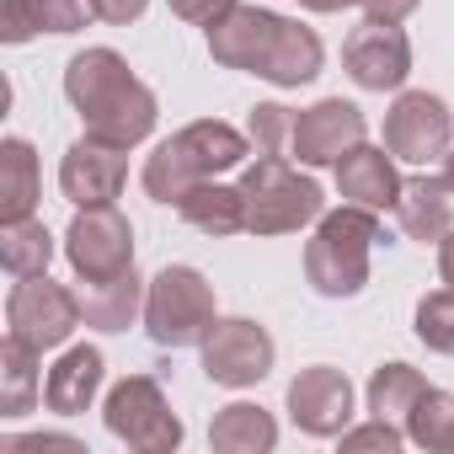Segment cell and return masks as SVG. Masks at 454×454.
<instances>
[{"label": "cell", "instance_id": "34", "mask_svg": "<svg viewBox=\"0 0 454 454\" xmlns=\"http://www.w3.org/2000/svg\"><path fill=\"white\" fill-rule=\"evenodd\" d=\"M358 6L369 12V22H406L422 0H358Z\"/></svg>", "mask_w": 454, "mask_h": 454}, {"label": "cell", "instance_id": "36", "mask_svg": "<svg viewBox=\"0 0 454 454\" xmlns=\"http://www.w3.org/2000/svg\"><path fill=\"white\" fill-rule=\"evenodd\" d=\"M300 6H305V12H321V17H326V12H348V6H358V0H300Z\"/></svg>", "mask_w": 454, "mask_h": 454}, {"label": "cell", "instance_id": "5", "mask_svg": "<svg viewBox=\"0 0 454 454\" xmlns=\"http://www.w3.org/2000/svg\"><path fill=\"white\" fill-rule=\"evenodd\" d=\"M214 289L198 268H160L145 294V326L160 348H192L214 326Z\"/></svg>", "mask_w": 454, "mask_h": 454}, {"label": "cell", "instance_id": "1", "mask_svg": "<svg viewBox=\"0 0 454 454\" xmlns=\"http://www.w3.org/2000/svg\"><path fill=\"white\" fill-rule=\"evenodd\" d=\"M65 97L86 118V134L102 145H118V150H134L139 139H150V129L160 118L155 91L145 81H134V70L118 49H81L65 65Z\"/></svg>", "mask_w": 454, "mask_h": 454}, {"label": "cell", "instance_id": "31", "mask_svg": "<svg viewBox=\"0 0 454 454\" xmlns=\"http://www.w3.org/2000/svg\"><path fill=\"white\" fill-rule=\"evenodd\" d=\"M342 449H385V454H395V449H401V427L385 422V417H374V422H364V427H348V433H342Z\"/></svg>", "mask_w": 454, "mask_h": 454}, {"label": "cell", "instance_id": "15", "mask_svg": "<svg viewBox=\"0 0 454 454\" xmlns=\"http://www.w3.org/2000/svg\"><path fill=\"white\" fill-rule=\"evenodd\" d=\"M278 27H284V17L278 12H262V6H236L224 22H214L208 27V54H214V65H224V70H262V59L273 54V38H278Z\"/></svg>", "mask_w": 454, "mask_h": 454}, {"label": "cell", "instance_id": "9", "mask_svg": "<svg viewBox=\"0 0 454 454\" xmlns=\"http://www.w3.org/2000/svg\"><path fill=\"white\" fill-rule=\"evenodd\" d=\"M203 374L224 390H247L257 380L273 374V337L268 326L231 316V321H214L203 337Z\"/></svg>", "mask_w": 454, "mask_h": 454}, {"label": "cell", "instance_id": "6", "mask_svg": "<svg viewBox=\"0 0 454 454\" xmlns=\"http://www.w3.org/2000/svg\"><path fill=\"white\" fill-rule=\"evenodd\" d=\"M102 417H107V433L123 438V443L139 449V454H171V449L182 443V422H176V411L166 406V395H160V385H155L150 374L118 380V385L107 390Z\"/></svg>", "mask_w": 454, "mask_h": 454}, {"label": "cell", "instance_id": "32", "mask_svg": "<svg viewBox=\"0 0 454 454\" xmlns=\"http://www.w3.org/2000/svg\"><path fill=\"white\" fill-rule=\"evenodd\" d=\"M166 6H171V17H182L192 27H214L236 12V0H166Z\"/></svg>", "mask_w": 454, "mask_h": 454}, {"label": "cell", "instance_id": "27", "mask_svg": "<svg viewBox=\"0 0 454 454\" xmlns=\"http://www.w3.org/2000/svg\"><path fill=\"white\" fill-rule=\"evenodd\" d=\"M422 390H427V380L411 364H380L369 374V411L385 417V422H395V417H406L422 401Z\"/></svg>", "mask_w": 454, "mask_h": 454}, {"label": "cell", "instance_id": "3", "mask_svg": "<svg viewBox=\"0 0 454 454\" xmlns=\"http://www.w3.org/2000/svg\"><path fill=\"white\" fill-rule=\"evenodd\" d=\"M380 241V214L342 203L316 219V236L305 247V278L326 300H353L369 284V252Z\"/></svg>", "mask_w": 454, "mask_h": 454}, {"label": "cell", "instance_id": "18", "mask_svg": "<svg viewBox=\"0 0 454 454\" xmlns=\"http://www.w3.org/2000/svg\"><path fill=\"white\" fill-rule=\"evenodd\" d=\"M395 219H401V231L411 241H443L454 231V214H449V182L443 176H411L401 182V198H395Z\"/></svg>", "mask_w": 454, "mask_h": 454}, {"label": "cell", "instance_id": "16", "mask_svg": "<svg viewBox=\"0 0 454 454\" xmlns=\"http://www.w3.org/2000/svg\"><path fill=\"white\" fill-rule=\"evenodd\" d=\"M337 187H342L348 203L374 208V214L395 208V198H401V176H395L390 155L374 150V145H353V150L337 160Z\"/></svg>", "mask_w": 454, "mask_h": 454}, {"label": "cell", "instance_id": "13", "mask_svg": "<svg viewBox=\"0 0 454 454\" xmlns=\"http://www.w3.org/2000/svg\"><path fill=\"white\" fill-rule=\"evenodd\" d=\"M364 113L353 107V102H342V97H326V102H316V107H305L300 118H294V155H300V166H337L353 145H364Z\"/></svg>", "mask_w": 454, "mask_h": 454}, {"label": "cell", "instance_id": "24", "mask_svg": "<svg viewBox=\"0 0 454 454\" xmlns=\"http://www.w3.org/2000/svg\"><path fill=\"white\" fill-rule=\"evenodd\" d=\"M38 208V155L27 139H6L0 145V219L17 224L33 219Z\"/></svg>", "mask_w": 454, "mask_h": 454}, {"label": "cell", "instance_id": "11", "mask_svg": "<svg viewBox=\"0 0 454 454\" xmlns=\"http://www.w3.org/2000/svg\"><path fill=\"white\" fill-rule=\"evenodd\" d=\"M289 417L310 438H342L353 422V385L342 369L310 364L289 380Z\"/></svg>", "mask_w": 454, "mask_h": 454}, {"label": "cell", "instance_id": "20", "mask_svg": "<svg viewBox=\"0 0 454 454\" xmlns=\"http://www.w3.org/2000/svg\"><path fill=\"white\" fill-rule=\"evenodd\" d=\"M321 65H326V49H321V38L310 33V27H300V22H289L284 17V27H278V38H273V54L262 59V81H273V86H305V81H316L321 75Z\"/></svg>", "mask_w": 454, "mask_h": 454}, {"label": "cell", "instance_id": "37", "mask_svg": "<svg viewBox=\"0 0 454 454\" xmlns=\"http://www.w3.org/2000/svg\"><path fill=\"white\" fill-rule=\"evenodd\" d=\"M443 182H449V192H454V150L443 155Z\"/></svg>", "mask_w": 454, "mask_h": 454}, {"label": "cell", "instance_id": "7", "mask_svg": "<svg viewBox=\"0 0 454 454\" xmlns=\"http://www.w3.org/2000/svg\"><path fill=\"white\" fill-rule=\"evenodd\" d=\"M81 294H70L65 284H54L49 273H33V278H17L12 300H6V332L22 337L27 348H65L70 332L81 326Z\"/></svg>", "mask_w": 454, "mask_h": 454}, {"label": "cell", "instance_id": "23", "mask_svg": "<svg viewBox=\"0 0 454 454\" xmlns=\"http://www.w3.org/2000/svg\"><path fill=\"white\" fill-rule=\"evenodd\" d=\"M208 443H214L219 454H268V449L278 443V422H273L262 406L236 401V406H224V411L214 417Z\"/></svg>", "mask_w": 454, "mask_h": 454}, {"label": "cell", "instance_id": "8", "mask_svg": "<svg viewBox=\"0 0 454 454\" xmlns=\"http://www.w3.org/2000/svg\"><path fill=\"white\" fill-rule=\"evenodd\" d=\"M65 257L75 268L81 284H102V278H118L134 268V224L113 208V203H97V208H81L70 236H65Z\"/></svg>", "mask_w": 454, "mask_h": 454}, {"label": "cell", "instance_id": "30", "mask_svg": "<svg viewBox=\"0 0 454 454\" xmlns=\"http://www.w3.org/2000/svg\"><path fill=\"white\" fill-rule=\"evenodd\" d=\"M289 139H294V113L289 107H278V102L252 107V145H257V155H284Z\"/></svg>", "mask_w": 454, "mask_h": 454}, {"label": "cell", "instance_id": "2", "mask_svg": "<svg viewBox=\"0 0 454 454\" xmlns=\"http://www.w3.org/2000/svg\"><path fill=\"white\" fill-rule=\"evenodd\" d=\"M247 134L231 129V123H219V118H198L187 129H176L171 139H160L145 160V192L155 203H182L198 182H214L219 171H231L247 160Z\"/></svg>", "mask_w": 454, "mask_h": 454}, {"label": "cell", "instance_id": "14", "mask_svg": "<svg viewBox=\"0 0 454 454\" xmlns=\"http://www.w3.org/2000/svg\"><path fill=\"white\" fill-rule=\"evenodd\" d=\"M129 182V160L118 145H102V139H75L59 160V187L75 208H97V203H113Z\"/></svg>", "mask_w": 454, "mask_h": 454}, {"label": "cell", "instance_id": "35", "mask_svg": "<svg viewBox=\"0 0 454 454\" xmlns=\"http://www.w3.org/2000/svg\"><path fill=\"white\" fill-rule=\"evenodd\" d=\"M438 278H443V284L454 289V231H449V236L438 241Z\"/></svg>", "mask_w": 454, "mask_h": 454}, {"label": "cell", "instance_id": "10", "mask_svg": "<svg viewBox=\"0 0 454 454\" xmlns=\"http://www.w3.org/2000/svg\"><path fill=\"white\" fill-rule=\"evenodd\" d=\"M449 139H454V113L433 91H401L395 107L385 113V150L395 160L427 166L433 155H449Z\"/></svg>", "mask_w": 454, "mask_h": 454}, {"label": "cell", "instance_id": "19", "mask_svg": "<svg viewBox=\"0 0 454 454\" xmlns=\"http://www.w3.org/2000/svg\"><path fill=\"white\" fill-rule=\"evenodd\" d=\"M86 0H6L0 6V38L27 43L33 33H81L86 27Z\"/></svg>", "mask_w": 454, "mask_h": 454}, {"label": "cell", "instance_id": "21", "mask_svg": "<svg viewBox=\"0 0 454 454\" xmlns=\"http://www.w3.org/2000/svg\"><path fill=\"white\" fill-rule=\"evenodd\" d=\"M145 284H139V273L129 268V273H118V278H102V284H86V294H81V316H86V326H97V332H129L134 326V316L145 310Z\"/></svg>", "mask_w": 454, "mask_h": 454}, {"label": "cell", "instance_id": "17", "mask_svg": "<svg viewBox=\"0 0 454 454\" xmlns=\"http://www.w3.org/2000/svg\"><path fill=\"white\" fill-rule=\"evenodd\" d=\"M102 353L97 348H70L54 369H49V385H43V401H49V411H59V417H81L91 401H97V390H102Z\"/></svg>", "mask_w": 454, "mask_h": 454}, {"label": "cell", "instance_id": "22", "mask_svg": "<svg viewBox=\"0 0 454 454\" xmlns=\"http://www.w3.org/2000/svg\"><path fill=\"white\" fill-rule=\"evenodd\" d=\"M176 214L203 236H241L247 231V198H241V187H224V182H198L176 203Z\"/></svg>", "mask_w": 454, "mask_h": 454}, {"label": "cell", "instance_id": "33", "mask_svg": "<svg viewBox=\"0 0 454 454\" xmlns=\"http://www.w3.org/2000/svg\"><path fill=\"white\" fill-rule=\"evenodd\" d=\"M86 6H91V17H102V22L123 27V22H139V17H145L150 0H86Z\"/></svg>", "mask_w": 454, "mask_h": 454}, {"label": "cell", "instance_id": "28", "mask_svg": "<svg viewBox=\"0 0 454 454\" xmlns=\"http://www.w3.org/2000/svg\"><path fill=\"white\" fill-rule=\"evenodd\" d=\"M406 438L422 449H454V395L427 385L422 401L406 411Z\"/></svg>", "mask_w": 454, "mask_h": 454}, {"label": "cell", "instance_id": "4", "mask_svg": "<svg viewBox=\"0 0 454 454\" xmlns=\"http://www.w3.org/2000/svg\"><path fill=\"white\" fill-rule=\"evenodd\" d=\"M241 198H247V231L252 236H289L300 224L321 219L326 198L310 176H300L284 155H257L241 176Z\"/></svg>", "mask_w": 454, "mask_h": 454}, {"label": "cell", "instance_id": "12", "mask_svg": "<svg viewBox=\"0 0 454 454\" xmlns=\"http://www.w3.org/2000/svg\"><path fill=\"white\" fill-rule=\"evenodd\" d=\"M342 65L364 91H401V81L411 75V43L401 22H364L342 43Z\"/></svg>", "mask_w": 454, "mask_h": 454}, {"label": "cell", "instance_id": "29", "mask_svg": "<svg viewBox=\"0 0 454 454\" xmlns=\"http://www.w3.org/2000/svg\"><path fill=\"white\" fill-rule=\"evenodd\" d=\"M417 342L433 353H454V289H438L417 305Z\"/></svg>", "mask_w": 454, "mask_h": 454}, {"label": "cell", "instance_id": "26", "mask_svg": "<svg viewBox=\"0 0 454 454\" xmlns=\"http://www.w3.org/2000/svg\"><path fill=\"white\" fill-rule=\"evenodd\" d=\"M0 262H6L12 278H33V273H49L54 262V236L43 219H17L0 231Z\"/></svg>", "mask_w": 454, "mask_h": 454}, {"label": "cell", "instance_id": "25", "mask_svg": "<svg viewBox=\"0 0 454 454\" xmlns=\"http://www.w3.org/2000/svg\"><path fill=\"white\" fill-rule=\"evenodd\" d=\"M38 406V348L6 332L0 342V417H27Z\"/></svg>", "mask_w": 454, "mask_h": 454}]
</instances>
